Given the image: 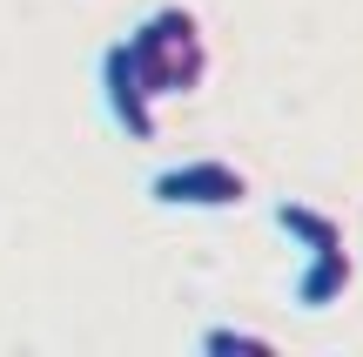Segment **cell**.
<instances>
[{
  "label": "cell",
  "instance_id": "7a4b0ae2",
  "mask_svg": "<svg viewBox=\"0 0 363 357\" xmlns=\"http://www.w3.org/2000/svg\"><path fill=\"white\" fill-rule=\"evenodd\" d=\"M148 202H162V209H242L249 202V175L235 169V162L195 155V162H175V169L148 175Z\"/></svg>",
  "mask_w": 363,
  "mask_h": 357
},
{
  "label": "cell",
  "instance_id": "6da1fadb",
  "mask_svg": "<svg viewBox=\"0 0 363 357\" xmlns=\"http://www.w3.org/2000/svg\"><path fill=\"white\" fill-rule=\"evenodd\" d=\"M128 54L135 67H142L148 94L155 101H169V94H195L208 75V40H202V21H195L189 7H155L135 21L128 34Z\"/></svg>",
  "mask_w": 363,
  "mask_h": 357
},
{
  "label": "cell",
  "instance_id": "3957f363",
  "mask_svg": "<svg viewBox=\"0 0 363 357\" xmlns=\"http://www.w3.org/2000/svg\"><path fill=\"white\" fill-rule=\"evenodd\" d=\"M101 108H108V121H115L128 142H148V135H155V94H148L128 40H115V48L101 54Z\"/></svg>",
  "mask_w": 363,
  "mask_h": 357
},
{
  "label": "cell",
  "instance_id": "277c9868",
  "mask_svg": "<svg viewBox=\"0 0 363 357\" xmlns=\"http://www.w3.org/2000/svg\"><path fill=\"white\" fill-rule=\"evenodd\" d=\"M350 283H357V256L350 250H316V256H303L289 297H296V310H337L350 297Z\"/></svg>",
  "mask_w": 363,
  "mask_h": 357
},
{
  "label": "cell",
  "instance_id": "8992f818",
  "mask_svg": "<svg viewBox=\"0 0 363 357\" xmlns=\"http://www.w3.org/2000/svg\"><path fill=\"white\" fill-rule=\"evenodd\" d=\"M202 351H249V357H276V337H262V331H229V324H216V331H202Z\"/></svg>",
  "mask_w": 363,
  "mask_h": 357
},
{
  "label": "cell",
  "instance_id": "5b68a950",
  "mask_svg": "<svg viewBox=\"0 0 363 357\" xmlns=\"http://www.w3.org/2000/svg\"><path fill=\"white\" fill-rule=\"evenodd\" d=\"M276 229H283L303 256H316V250H350V243H343V223L330 209H316V202H276Z\"/></svg>",
  "mask_w": 363,
  "mask_h": 357
}]
</instances>
